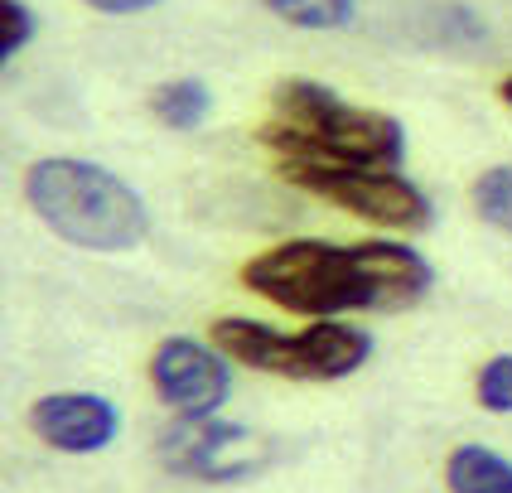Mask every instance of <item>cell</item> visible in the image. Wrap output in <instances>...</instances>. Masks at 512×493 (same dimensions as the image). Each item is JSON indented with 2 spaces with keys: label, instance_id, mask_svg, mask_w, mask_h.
<instances>
[{
  "label": "cell",
  "instance_id": "6da1fadb",
  "mask_svg": "<svg viewBox=\"0 0 512 493\" xmlns=\"http://www.w3.org/2000/svg\"><path fill=\"white\" fill-rule=\"evenodd\" d=\"M242 286L271 300L276 310L310 319H339L358 310L401 315L430 295L435 266L397 237H372V242L290 237L242 266Z\"/></svg>",
  "mask_w": 512,
  "mask_h": 493
},
{
  "label": "cell",
  "instance_id": "7a4b0ae2",
  "mask_svg": "<svg viewBox=\"0 0 512 493\" xmlns=\"http://www.w3.org/2000/svg\"><path fill=\"white\" fill-rule=\"evenodd\" d=\"M261 145L276 155V170H401L406 160L397 116L358 107L314 78H285L271 87Z\"/></svg>",
  "mask_w": 512,
  "mask_h": 493
},
{
  "label": "cell",
  "instance_id": "3957f363",
  "mask_svg": "<svg viewBox=\"0 0 512 493\" xmlns=\"http://www.w3.org/2000/svg\"><path fill=\"white\" fill-rule=\"evenodd\" d=\"M25 203L44 228L78 252H136L150 237L145 199L107 165L78 155H49L25 170Z\"/></svg>",
  "mask_w": 512,
  "mask_h": 493
},
{
  "label": "cell",
  "instance_id": "277c9868",
  "mask_svg": "<svg viewBox=\"0 0 512 493\" xmlns=\"http://www.w3.org/2000/svg\"><path fill=\"white\" fill-rule=\"evenodd\" d=\"M213 344L252 373L290 377V382H343L372 358L368 329L339 319H319L300 334H281L261 319L223 315L213 319Z\"/></svg>",
  "mask_w": 512,
  "mask_h": 493
},
{
  "label": "cell",
  "instance_id": "5b68a950",
  "mask_svg": "<svg viewBox=\"0 0 512 493\" xmlns=\"http://www.w3.org/2000/svg\"><path fill=\"white\" fill-rule=\"evenodd\" d=\"M295 189H305L314 199L334 203L343 213L363 218L372 228L387 232H426L435 223L426 189L401 170H281Z\"/></svg>",
  "mask_w": 512,
  "mask_h": 493
},
{
  "label": "cell",
  "instance_id": "8992f818",
  "mask_svg": "<svg viewBox=\"0 0 512 493\" xmlns=\"http://www.w3.org/2000/svg\"><path fill=\"white\" fill-rule=\"evenodd\" d=\"M155 455L179 479L242 484V479H252L256 469H266L276 460V445L252 435L247 426H232L223 416H179L170 431H160Z\"/></svg>",
  "mask_w": 512,
  "mask_h": 493
},
{
  "label": "cell",
  "instance_id": "52a82bcc",
  "mask_svg": "<svg viewBox=\"0 0 512 493\" xmlns=\"http://www.w3.org/2000/svg\"><path fill=\"white\" fill-rule=\"evenodd\" d=\"M150 387L179 416H218L232 397V358L218 344L170 334L150 353Z\"/></svg>",
  "mask_w": 512,
  "mask_h": 493
},
{
  "label": "cell",
  "instance_id": "ba28073f",
  "mask_svg": "<svg viewBox=\"0 0 512 493\" xmlns=\"http://www.w3.org/2000/svg\"><path fill=\"white\" fill-rule=\"evenodd\" d=\"M29 431L58 455H102L121 435V411L102 392H49L29 406Z\"/></svg>",
  "mask_w": 512,
  "mask_h": 493
},
{
  "label": "cell",
  "instance_id": "9c48e42d",
  "mask_svg": "<svg viewBox=\"0 0 512 493\" xmlns=\"http://www.w3.org/2000/svg\"><path fill=\"white\" fill-rule=\"evenodd\" d=\"M445 489L450 493H512V460L488 445H455L445 460Z\"/></svg>",
  "mask_w": 512,
  "mask_h": 493
},
{
  "label": "cell",
  "instance_id": "30bf717a",
  "mask_svg": "<svg viewBox=\"0 0 512 493\" xmlns=\"http://www.w3.org/2000/svg\"><path fill=\"white\" fill-rule=\"evenodd\" d=\"M213 112V92L203 78H170L150 92V116L170 131H199Z\"/></svg>",
  "mask_w": 512,
  "mask_h": 493
},
{
  "label": "cell",
  "instance_id": "8fae6325",
  "mask_svg": "<svg viewBox=\"0 0 512 493\" xmlns=\"http://www.w3.org/2000/svg\"><path fill=\"white\" fill-rule=\"evenodd\" d=\"M261 5L290 29H310V34L348 29L358 15V0H261Z\"/></svg>",
  "mask_w": 512,
  "mask_h": 493
},
{
  "label": "cell",
  "instance_id": "7c38bea8",
  "mask_svg": "<svg viewBox=\"0 0 512 493\" xmlns=\"http://www.w3.org/2000/svg\"><path fill=\"white\" fill-rule=\"evenodd\" d=\"M469 203L493 232L512 237V165H488L474 184H469Z\"/></svg>",
  "mask_w": 512,
  "mask_h": 493
},
{
  "label": "cell",
  "instance_id": "4fadbf2b",
  "mask_svg": "<svg viewBox=\"0 0 512 493\" xmlns=\"http://www.w3.org/2000/svg\"><path fill=\"white\" fill-rule=\"evenodd\" d=\"M474 397L488 416H508L512 411V353H498L488 358L479 377H474Z\"/></svg>",
  "mask_w": 512,
  "mask_h": 493
},
{
  "label": "cell",
  "instance_id": "5bb4252c",
  "mask_svg": "<svg viewBox=\"0 0 512 493\" xmlns=\"http://www.w3.org/2000/svg\"><path fill=\"white\" fill-rule=\"evenodd\" d=\"M39 34V20L25 0H0V63H15L34 44Z\"/></svg>",
  "mask_w": 512,
  "mask_h": 493
},
{
  "label": "cell",
  "instance_id": "9a60e30c",
  "mask_svg": "<svg viewBox=\"0 0 512 493\" xmlns=\"http://www.w3.org/2000/svg\"><path fill=\"white\" fill-rule=\"evenodd\" d=\"M92 5L97 15H145V10H155L160 0H83Z\"/></svg>",
  "mask_w": 512,
  "mask_h": 493
},
{
  "label": "cell",
  "instance_id": "2e32d148",
  "mask_svg": "<svg viewBox=\"0 0 512 493\" xmlns=\"http://www.w3.org/2000/svg\"><path fill=\"white\" fill-rule=\"evenodd\" d=\"M498 97H503V107H512V78H503V83H498Z\"/></svg>",
  "mask_w": 512,
  "mask_h": 493
}]
</instances>
